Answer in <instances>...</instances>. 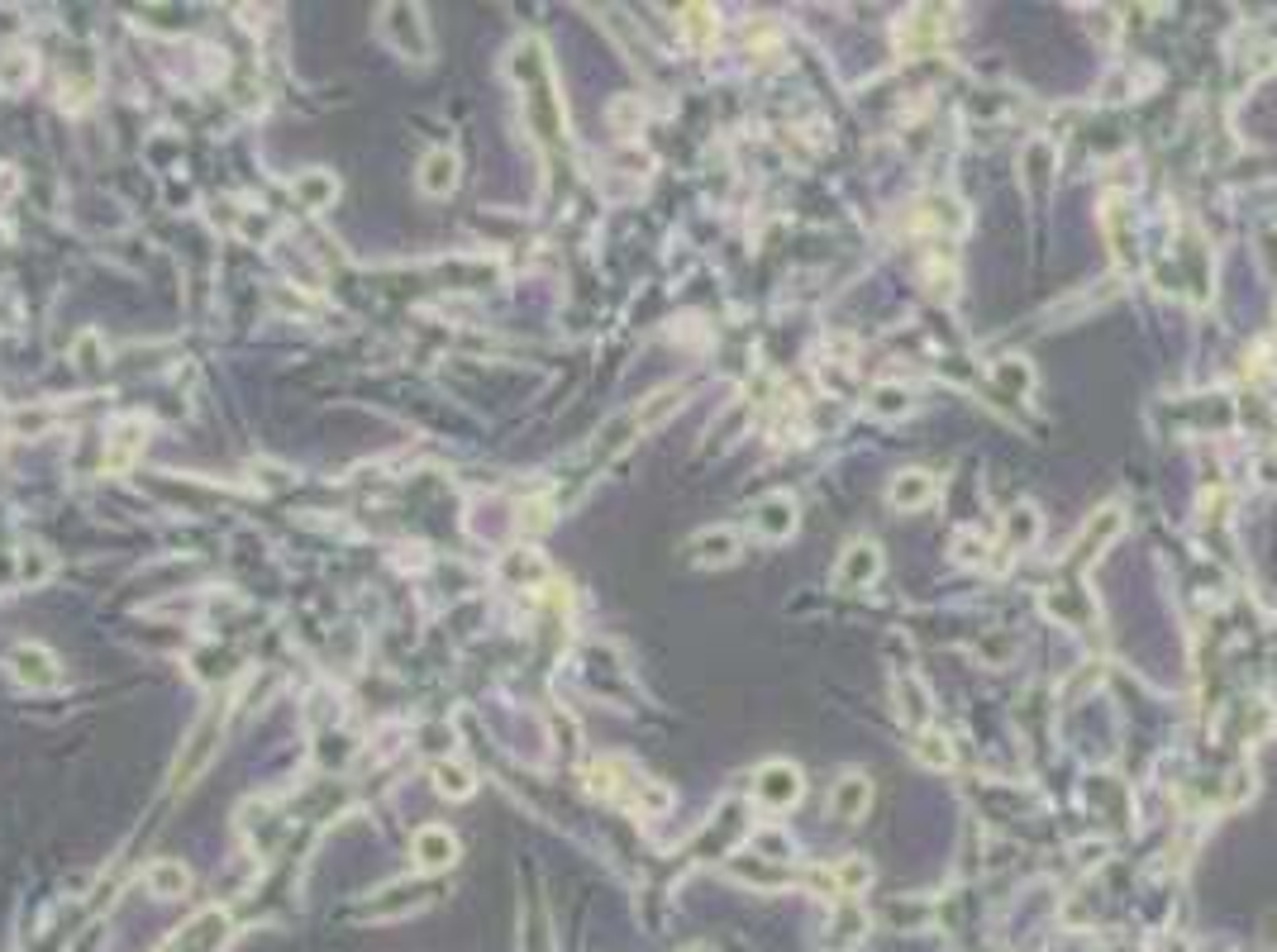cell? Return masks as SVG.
Returning a JSON list of instances; mask_svg holds the SVG:
<instances>
[{
    "instance_id": "obj_9",
    "label": "cell",
    "mask_w": 1277,
    "mask_h": 952,
    "mask_svg": "<svg viewBox=\"0 0 1277 952\" xmlns=\"http://www.w3.org/2000/svg\"><path fill=\"white\" fill-rule=\"evenodd\" d=\"M458 187V158L448 148H434L420 162V191L425 196H448Z\"/></svg>"
},
{
    "instance_id": "obj_3",
    "label": "cell",
    "mask_w": 1277,
    "mask_h": 952,
    "mask_svg": "<svg viewBox=\"0 0 1277 952\" xmlns=\"http://www.w3.org/2000/svg\"><path fill=\"white\" fill-rule=\"evenodd\" d=\"M877 571H882V552H877V544L858 538V544L844 548L840 567H834V586H840V591H863L867 581L877 577Z\"/></svg>"
},
{
    "instance_id": "obj_5",
    "label": "cell",
    "mask_w": 1277,
    "mask_h": 952,
    "mask_svg": "<svg viewBox=\"0 0 1277 952\" xmlns=\"http://www.w3.org/2000/svg\"><path fill=\"white\" fill-rule=\"evenodd\" d=\"M10 667H15V677L25 685H34V691H48V685H58V662L48 648H38V643H19L15 652H10Z\"/></svg>"
},
{
    "instance_id": "obj_2",
    "label": "cell",
    "mask_w": 1277,
    "mask_h": 952,
    "mask_svg": "<svg viewBox=\"0 0 1277 952\" xmlns=\"http://www.w3.org/2000/svg\"><path fill=\"white\" fill-rule=\"evenodd\" d=\"M753 795H759L768 810H792L801 801V772L792 762H768L753 776Z\"/></svg>"
},
{
    "instance_id": "obj_15",
    "label": "cell",
    "mask_w": 1277,
    "mask_h": 952,
    "mask_svg": "<svg viewBox=\"0 0 1277 952\" xmlns=\"http://www.w3.org/2000/svg\"><path fill=\"white\" fill-rule=\"evenodd\" d=\"M867 409H873V415H882V419H896V415H906V409H911V391H906V386L882 382V386H873V396H867Z\"/></svg>"
},
{
    "instance_id": "obj_16",
    "label": "cell",
    "mask_w": 1277,
    "mask_h": 952,
    "mask_svg": "<svg viewBox=\"0 0 1277 952\" xmlns=\"http://www.w3.org/2000/svg\"><path fill=\"white\" fill-rule=\"evenodd\" d=\"M682 34H687L697 48H706L711 38L720 34V25H715V15L706 5H691V10H682Z\"/></svg>"
},
{
    "instance_id": "obj_7",
    "label": "cell",
    "mask_w": 1277,
    "mask_h": 952,
    "mask_svg": "<svg viewBox=\"0 0 1277 952\" xmlns=\"http://www.w3.org/2000/svg\"><path fill=\"white\" fill-rule=\"evenodd\" d=\"M224 934H229V919H224L220 909H206V915H201L196 924L181 934L177 952H220L224 948Z\"/></svg>"
},
{
    "instance_id": "obj_10",
    "label": "cell",
    "mask_w": 1277,
    "mask_h": 952,
    "mask_svg": "<svg viewBox=\"0 0 1277 952\" xmlns=\"http://www.w3.org/2000/svg\"><path fill=\"white\" fill-rule=\"evenodd\" d=\"M691 552H697L701 567H724V562L739 558V534L734 529H706V534L691 538Z\"/></svg>"
},
{
    "instance_id": "obj_22",
    "label": "cell",
    "mask_w": 1277,
    "mask_h": 952,
    "mask_svg": "<svg viewBox=\"0 0 1277 952\" xmlns=\"http://www.w3.org/2000/svg\"><path fill=\"white\" fill-rule=\"evenodd\" d=\"M834 882H840V895H849V890L873 882V867H867V862H840V867H834Z\"/></svg>"
},
{
    "instance_id": "obj_18",
    "label": "cell",
    "mask_w": 1277,
    "mask_h": 952,
    "mask_svg": "<svg viewBox=\"0 0 1277 952\" xmlns=\"http://www.w3.org/2000/svg\"><path fill=\"white\" fill-rule=\"evenodd\" d=\"M434 786H438L444 795H453V801L473 795V776H467L463 767H448V762H438V767H434Z\"/></svg>"
},
{
    "instance_id": "obj_13",
    "label": "cell",
    "mask_w": 1277,
    "mask_h": 952,
    "mask_svg": "<svg viewBox=\"0 0 1277 952\" xmlns=\"http://www.w3.org/2000/svg\"><path fill=\"white\" fill-rule=\"evenodd\" d=\"M187 886H191V876H187V867H181V862L148 867V890H153V895L172 900V895H187Z\"/></svg>"
},
{
    "instance_id": "obj_4",
    "label": "cell",
    "mask_w": 1277,
    "mask_h": 952,
    "mask_svg": "<svg viewBox=\"0 0 1277 952\" xmlns=\"http://www.w3.org/2000/svg\"><path fill=\"white\" fill-rule=\"evenodd\" d=\"M753 534L772 538V544L796 534V500L786 496V490H772V496L759 500V510H753Z\"/></svg>"
},
{
    "instance_id": "obj_17",
    "label": "cell",
    "mask_w": 1277,
    "mask_h": 952,
    "mask_svg": "<svg viewBox=\"0 0 1277 952\" xmlns=\"http://www.w3.org/2000/svg\"><path fill=\"white\" fill-rule=\"evenodd\" d=\"M863 929H867V915H863V909H853V905H849V909H840V924H834V938H825V948H830V952L853 948Z\"/></svg>"
},
{
    "instance_id": "obj_12",
    "label": "cell",
    "mask_w": 1277,
    "mask_h": 952,
    "mask_svg": "<svg viewBox=\"0 0 1277 952\" xmlns=\"http://www.w3.org/2000/svg\"><path fill=\"white\" fill-rule=\"evenodd\" d=\"M867 805H873V786H867L863 776H844V781L830 791L834 819H858V814H867Z\"/></svg>"
},
{
    "instance_id": "obj_23",
    "label": "cell",
    "mask_w": 1277,
    "mask_h": 952,
    "mask_svg": "<svg viewBox=\"0 0 1277 952\" xmlns=\"http://www.w3.org/2000/svg\"><path fill=\"white\" fill-rule=\"evenodd\" d=\"M954 552H958V562H983L987 558V544H977V534H968V529H963V534L954 538Z\"/></svg>"
},
{
    "instance_id": "obj_20",
    "label": "cell",
    "mask_w": 1277,
    "mask_h": 952,
    "mask_svg": "<svg viewBox=\"0 0 1277 952\" xmlns=\"http://www.w3.org/2000/svg\"><path fill=\"white\" fill-rule=\"evenodd\" d=\"M1006 534H1010V544H1020V548H1029V544H1035V534H1039V519H1035V510H1029V505L1010 510V519H1006Z\"/></svg>"
},
{
    "instance_id": "obj_1",
    "label": "cell",
    "mask_w": 1277,
    "mask_h": 952,
    "mask_svg": "<svg viewBox=\"0 0 1277 952\" xmlns=\"http://www.w3.org/2000/svg\"><path fill=\"white\" fill-rule=\"evenodd\" d=\"M382 34L392 38L396 53L415 58V63H425V58L434 53V38H429V25H425L420 5H386L382 10Z\"/></svg>"
},
{
    "instance_id": "obj_14",
    "label": "cell",
    "mask_w": 1277,
    "mask_h": 952,
    "mask_svg": "<svg viewBox=\"0 0 1277 952\" xmlns=\"http://www.w3.org/2000/svg\"><path fill=\"white\" fill-rule=\"evenodd\" d=\"M291 191H296V200H305V210H324V205L339 196V181L324 177V172H310V177H301Z\"/></svg>"
},
{
    "instance_id": "obj_21",
    "label": "cell",
    "mask_w": 1277,
    "mask_h": 952,
    "mask_svg": "<svg viewBox=\"0 0 1277 952\" xmlns=\"http://www.w3.org/2000/svg\"><path fill=\"white\" fill-rule=\"evenodd\" d=\"M901 691H911V705H906V695H901V720L906 724H925L929 720V695H925V685L915 681V677H906V681H896Z\"/></svg>"
},
{
    "instance_id": "obj_19",
    "label": "cell",
    "mask_w": 1277,
    "mask_h": 952,
    "mask_svg": "<svg viewBox=\"0 0 1277 952\" xmlns=\"http://www.w3.org/2000/svg\"><path fill=\"white\" fill-rule=\"evenodd\" d=\"M915 757H921L925 767H935V772H944V767L954 762V748H948L939 733H921V739H915Z\"/></svg>"
},
{
    "instance_id": "obj_6",
    "label": "cell",
    "mask_w": 1277,
    "mask_h": 952,
    "mask_svg": "<svg viewBox=\"0 0 1277 952\" xmlns=\"http://www.w3.org/2000/svg\"><path fill=\"white\" fill-rule=\"evenodd\" d=\"M453 857H458V838L448 834V828L429 824V828H420V834H415V867H420V872H438V867H453Z\"/></svg>"
},
{
    "instance_id": "obj_8",
    "label": "cell",
    "mask_w": 1277,
    "mask_h": 952,
    "mask_svg": "<svg viewBox=\"0 0 1277 952\" xmlns=\"http://www.w3.org/2000/svg\"><path fill=\"white\" fill-rule=\"evenodd\" d=\"M935 490H939L935 477L921 472V467H911V472H901V477L892 481V490H887V496H892L896 510H925L929 500H935Z\"/></svg>"
},
{
    "instance_id": "obj_11",
    "label": "cell",
    "mask_w": 1277,
    "mask_h": 952,
    "mask_svg": "<svg viewBox=\"0 0 1277 952\" xmlns=\"http://www.w3.org/2000/svg\"><path fill=\"white\" fill-rule=\"evenodd\" d=\"M1120 529H1126V515H1120L1116 505H1111V510H1101V515L1091 519L1087 529H1082V538H1078V548H1072V552H1078V558H1097V552H1101V548L1111 544V538L1120 534Z\"/></svg>"
}]
</instances>
